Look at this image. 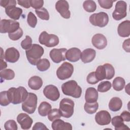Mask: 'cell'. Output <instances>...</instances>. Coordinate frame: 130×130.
<instances>
[{"instance_id": "1", "label": "cell", "mask_w": 130, "mask_h": 130, "mask_svg": "<svg viewBox=\"0 0 130 130\" xmlns=\"http://www.w3.org/2000/svg\"><path fill=\"white\" fill-rule=\"evenodd\" d=\"M28 94L26 88L22 86L11 87L7 90V95L10 102L15 105L23 103L27 98Z\"/></svg>"}, {"instance_id": "2", "label": "cell", "mask_w": 130, "mask_h": 130, "mask_svg": "<svg viewBox=\"0 0 130 130\" xmlns=\"http://www.w3.org/2000/svg\"><path fill=\"white\" fill-rule=\"evenodd\" d=\"M44 52V50L43 48L37 44H32L29 49L25 51L27 59L33 66H37Z\"/></svg>"}, {"instance_id": "3", "label": "cell", "mask_w": 130, "mask_h": 130, "mask_svg": "<svg viewBox=\"0 0 130 130\" xmlns=\"http://www.w3.org/2000/svg\"><path fill=\"white\" fill-rule=\"evenodd\" d=\"M61 90L64 94L74 98H79L82 93L81 87L73 80L63 83L61 85Z\"/></svg>"}, {"instance_id": "4", "label": "cell", "mask_w": 130, "mask_h": 130, "mask_svg": "<svg viewBox=\"0 0 130 130\" xmlns=\"http://www.w3.org/2000/svg\"><path fill=\"white\" fill-rule=\"evenodd\" d=\"M95 73L99 81L105 79L110 80L112 79L115 75V69L112 64L106 63L98 67Z\"/></svg>"}, {"instance_id": "5", "label": "cell", "mask_w": 130, "mask_h": 130, "mask_svg": "<svg viewBox=\"0 0 130 130\" xmlns=\"http://www.w3.org/2000/svg\"><path fill=\"white\" fill-rule=\"evenodd\" d=\"M74 101L68 98H64L59 103V110L61 116L68 118L71 117L74 113Z\"/></svg>"}, {"instance_id": "6", "label": "cell", "mask_w": 130, "mask_h": 130, "mask_svg": "<svg viewBox=\"0 0 130 130\" xmlns=\"http://www.w3.org/2000/svg\"><path fill=\"white\" fill-rule=\"evenodd\" d=\"M38 97L37 95L32 92H28L26 100L22 103V109L28 114L35 112L37 106Z\"/></svg>"}, {"instance_id": "7", "label": "cell", "mask_w": 130, "mask_h": 130, "mask_svg": "<svg viewBox=\"0 0 130 130\" xmlns=\"http://www.w3.org/2000/svg\"><path fill=\"white\" fill-rule=\"evenodd\" d=\"M39 42L47 47H53L59 44V40L56 35L48 34L46 31H43L39 36Z\"/></svg>"}, {"instance_id": "8", "label": "cell", "mask_w": 130, "mask_h": 130, "mask_svg": "<svg viewBox=\"0 0 130 130\" xmlns=\"http://www.w3.org/2000/svg\"><path fill=\"white\" fill-rule=\"evenodd\" d=\"M89 20L92 25L103 27L106 26L108 23L109 16L106 12H100L98 13L92 14L90 16Z\"/></svg>"}, {"instance_id": "9", "label": "cell", "mask_w": 130, "mask_h": 130, "mask_svg": "<svg viewBox=\"0 0 130 130\" xmlns=\"http://www.w3.org/2000/svg\"><path fill=\"white\" fill-rule=\"evenodd\" d=\"M20 28L19 23L11 19H2L0 24V32L2 34L12 33Z\"/></svg>"}, {"instance_id": "10", "label": "cell", "mask_w": 130, "mask_h": 130, "mask_svg": "<svg viewBox=\"0 0 130 130\" xmlns=\"http://www.w3.org/2000/svg\"><path fill=\"white\" fill-rule=\"evenodd\" d=\"M73 72V66L69 62H64L57 69L56 71V76L59 79L64 80L70 78Z\"/></svg>"}, {"instance_id": "11", "label": "cell", "mask_w": 130, "mask_h": 130, "mask_svg": "<svg viewBox=\"0 0 130 130\" xmlns=\"http://www.w3.org/2000/svg\"><path fill=\"white\" fill-rule=\"evenodd\" d=\"M127 4L123 1L117 2L115 10L112 13V17L116 20H120L126 16Z\"/></svg>"}, {"instance_id": "12", "label": "cell", "mask_w": 130, "mask_h": 130, "mask_svg": "<svg viewBox=\"0 0 130 130\" xmlns=\"http://www.w3.org/2000/svg\"><path fill=\"white\" fill-rule=\"evenodd\" d=\"M55 9L61 16L65 19H69L71 16L68 2L65 0L58 1L55 4Z\"/></svg>"}, {"instance_id": "13", "label": "cell", "mask_w": 130, "mask_h": 130, "mask_svg": "<svg viewBox=\"0 0 130 130\" xmlns=\"http://www.w3.org/2000/svg\"><path fill=\"white\" fill-rule=\"evenodd\" d=\"M43 94L47 99L52 101H57L60 96L58 89L52 84L48 85L45 87L43 89Z\"/></svg>"}, {"instance_id": "14", "label": "cell", "mask_w": 130, "mask_h": 130, "mask_svg": "<svg viewBox=\"0 0 130 130\" xmlns=\"http://www.w3.org/2000/svg\"><path fill=\"white\" fill-rule=\"evenodd\" d=\"M67 51L66 48H54L50 51L49 55L54 62L58 63L66 59V53Z\"/></svg>"}, {"instance_id": "15", "label": "cell", "mask_w": 130, "mask_h": 130, "mask_svg": "<svg viewBox=\"0 0 130 130\" xmlns=\"http://www.w3.org/2000/svg\"><path fill=\"white\" fill-rule=\"evenodd\" d=\"M95 120L100 125H106L111 122V116L107 111L102 110L95 114Z\"/></svg>"}, {"instance_id": "16", "label": "cell", "mask_w": 130, "mask_h": 130, "mask_svg": "<svg viewBox=\"0 0 130 130\" xmlns=\"http://www.w3.org/2000/svg\"><path fill=\"white\" fill-rule=\"evenodd\" d=\"M91 43L93 46L99 50L104 49L107 45L106 37L101 34H95L92 38Z\"/></svg>"}, {"instance_id": "17", "label": "cell", "mask_w": 130, "mask_h": 130, "mask_svg": "<svg viewBox=\"0 0 130 130\" xmlns=\"http://www.w3.org/2000/svg\"><path fill=\"white\" fill-rule=\"evenodd\" d=\"M17 121L23 129H29L33 122L32 119L27 114L20 113L17 117Z\"/></svg>"}, {"instance_id": "18", "label": "cell", "mask_w": 130, "mask_h": 130, "mask_svg": "<svg viewBox=\"0 0 130 130\" xmlns=\"http://www.w3.org/2000/svg\"><path fill=\"white\" fill-rule=\"evenodd\" d=\"M20 57V53L17 49L14 47L8 48L5 52L4 57L5 60L11 63L17 62Z\"/></svg>"}, {"instance_id": "19", "label": "cell", "mask_w": 130, "mask_h": 130, "mask_svg": "<svg viewBox=\"0 0 130 130\" xmlns=\"http://www.w3.org/2000/svg\"><path fill=\"white\" fill-rule=\"evenodd\" d=\"M22 12V9L16 7V6H10L5 8V12L7 16L14 20L20 18Z\"/></svg>"}, {"instance_id": "20", "label": "cell", "mask_w": 130, "mask_h": 130, "mask_svg": "<svg viewBox=\"0 0 130 130\" xmlns=\"http://www.w3.org/2000/svg\"><path fill=\"white\" fill-rule=\"evenodd\" d=\"M81 52L80 50L76 47L69 49L66 53V59L71 62H76L80 59Z\"/></svg>"}, {"instance_id": "21", "label": "cell", "mask_w": 130, "mask_h": 130, "mask_svg": "<svg viewBox=\"0 0 130 130\" xmlns=\"http://www.w3.org/2000/svg\"><path fill=\"white\" fill-rule=\"evenodd\" d=\"M117 32L119 36L125 38L130 35V21L129 20H125L121 22L117 28Z\"/></svg>"}, {"instance_id": "22", "label": "cell", "mask_w": 130, "mask_h": 130, "mask_svg": "<svg viewBox=\"0 0 130 130\" xmlns=\"http://www.w3.org/2000/svg\"><path fill=\"white\" fill-rule=\"evenodd\" d=\"M95 55V50L92 48H87L81 52L80 58L83 63H89L94 59Z\"/></svg>"}, {"instance_id": "23", "label": "cell", "mask_w": 130, "mask_h": 130, "mask_svg": "<svg viewBox=\"0 0 130 130\" xmlns=\"http://www.w3.org/2000/svg\"><path fill=\"white\" fill-rule=\"evenodd\" d=\"M53 130H72V126L71 123L65 122L63 120L57 119L54 120L51 124Z\"/></svg>"}, {"instance_id": "24", "label": "cell", "mask_w": 130, "mask_h": 130, "mask_svg": "<svg viewBox=\"0 0 130 130\" xmlns=\"http://www.w3.org/2000/svg\"><path fill=\"white\" fill-rule=\"evenodd\" d=\"M99 94L98 90L94 87L87 88L85 94V100L87 103L96 102L98 99Z\"/></svg>"}, {"instance_id": "25", "label": "cell", "mask_w": 130, "mask_h": 130, "mask_svg": "<svg viewBox=\"0 0 130 130\" xmlns=\"http://www.w3.org/2000/svg\"><path fill=\"white\" fill-rule=\"evenodd\" d=\"M28 85L31 89L38 90L41 88L43 85L42 79L38 76H32L28 81Z\"/></svg>"}, {"instance_id": "26", "label": "cell", "mask_w": 130, "mask_h": 130, "mask_svg": "<svg viewBox=\"0 0 130 130\" xmlns=\"http://www.w3.org/2000/svg\"><path fill=\"white\" fill-rule=\"evenodd\" d=\"M112 124L114 126L115 130L129 129V127L123 123V120L120 116H114L111 120Z\"/></svg>"}, {"instance_id": "27", "label": "cell", "mask_w": 130, "mask_h": 130, "mask_svg": "<svg viewBox=\"0 0 130 130\" xmlns=\"http://www.w3.org/2000/svg\"><path fill=\"white\" fill-rule=\"evenodd\" d=\"M122 106L121 100L118 97L112 98L109 103V109L113 112L119 111Z\"/></svg>"}, {"instance_id": "28", "label": "cell", "mask_w": 130, "mask_h": 130, "mask_svg": "<svg viewBox=\"0 0 130 130\" xmlns=\"http://www.w3.org/2000/svg\"><path fill=\"white\" fill-rule=\"evenodd\" d=\"M51 105L47 102H42L38 107V112L41 116H46L51 110Z\"/></svg>"}, {"instance_id": "29", "label": "cell", "mask_w": 130, "mask_h": 130, "mask_svg": "<svg viewBox=\"0 0 130 130\" xmlns=\"http://www.w3.org/2000/svg\"><path fill=\"white\" fill-rule=\"evenodd\" d=\"M125 84L124 79L121 77H116L113 81L112 86L113 89L116 91L122 90Z\"/></svg>"}, {"instance_id": "30", "label": "cell", "mask_w": 130, "mask_h": 130, "mask_svg": "<svg viewBox=\"0 0 130 130\" xmlns=\"http://www.w3.org/2000/svg\"><path fill=\"white\" fill-rule=\"evenodd\" d=\"M99 108V104L96 102L94 103H85L84 109L85 111L89 114H92L95 113Z\"/></svg>"}, {"instance_id": "31", "label": "cell", "mask_w": 130, "mask_h": 130, "mask_svg": "<svg viewBox=\"0 0 130 130\" xmlns=\"http://www.w3.org/2000/svg\"><path fill=\"white\" fill-rule=\"evenodd\" d=\"M0 76L1 80H10L14 79L15 77V73L11 69H4L0 72Z\"/></svg>"}, {"instance_id": "32", "label": "cell", "mask_w": 130, "mask_h": 130, "mask_svg": "<svg viewBox=\"0 0 130 130\" xmlns=\"http://www.w3.org/2000/svg\"><path fill=\"white\" fill-rule=\"evenodd\" d=\"M50 67V62L47 58L41 59L37 64V67L39 71L44 72L47 71Z\"/></svg>"}, {"instance_id": "33", "label": "cell", "mask_w": 130, "mask_h": 130, "mask_svg": "<svg viewBox=\"0 0 130 130\" xmlns=\"http://www.w3.org/2000/svg\"><path fill=\"white\" fill-rule=\"evenodd\" d=\"M83 7L84 9L87 12L91 13L95 11L96 5L94 1L91 0L85 1L83 2Z\"/></svg>"}, {"instance_id": "34", "label": "cell", "mask_w": 130, "mask_h": 130, "mask_svg": "<svg viewBox=\"0 0 130 130\" xmlns=\"http://www.w3.org/2000/svg\"><path fill=\"white\" fill-rule=\"evenodd\" d=\"M35 12L37 16L42 20H48L49 19V14L47 10L45 8L35 10Z\"/></svg>"}, {"instance_id": "35", "label": "cell", "mask_w": 130, "mask_h": 130, "mask_svg": "<svg viewBox=\"0 0 130 130\" xmlns=\"http://www.w3.org/2000/svg\"><path fill=\"white\" fill-rule=\"evenodd\" d=\"M112 84L110 81H102L98 86V91L100 92H105L109 90Z\"/></svg>"}, {"instance_id": "36", "label": "cell", "mask_w": 130, "mask_h": 130, "mask_svg": "<svg viewBox=\"0 0 130 130\" xmlns=\"http://www.w3.org/2000/svg\"><path fill=\"white\" fill-rule=\"evenodd\" d=\"M61 116L59 109L56 108L51 109L48 114V119L51 121L59 119Z\"/></svg>"}, {"instance_id": "37", "label": "cell", "mask_w": 130, "mask_h": 130, "mask_svg": "<svg viewBox=\"0 0 130 130\" xmlns=\"http://www.w3.org/2000/svg\"><path fill=\"white\" fill-rule=\"evenodd\" d=\"M27 22L28 24L32 28H35L37 23V18L35 15L31 12H29L27 15Z\"/></svg>"}, {"instance_id": "38", "label": "cell", "mask_w": 130, "mask_h": 130, "mask_svg": "<svg viewBox=\"0 0 130 130\" xmlns=\"http://www.w3.org/2000/svg\"><path fill=\"white\" fill-rule=\"evenodd\" d=\"M9 98L7 95V91H3L0 93V104L2 106H7L10 104Z\"/></svg>"}, {"instance_id": "39", "label": "cell", "mask_w": 130, "mask_h": 130, "mask_svg": "<svg viewBox=\"0 0 130 130\" xmlns=\"http://www.w3.org/2000/svg\"><path fill=\"white\" fill-rule=\"evenodd\" d=\"M23 30L21 27H20L17 30L14 32L8 34L9 38L13 41H17L20 39L23 35Z\"/></svg>"}, {"instance_id": "40", "label": "cell", "mask_w": 130, "mask_h": 130, "mask_svg": "<svg viewBox=\"0 0 130 130\" xmlns=\"http://www.w3.org/2000/svg\"><path fill=\"white\" fill-rule=\"evenodd\" d=\"M32 39L29 36H26L25 39L23 40L21 43V46L24 50H27L32 46Z\"/></svg>"}, {"instance_id": "41", "label": "cell", "mask_w": 130, "mask_h": 130, "mask_svg": "<svg viewBox=\"0 0 130 130\" xmlns=\"http://www.w3.org/2000/svg\"><path fill=\"white\" fill-rule=\"evenodd\" d=\"M4 127L6 130H17V124L14 120H9L4 124Z\"/></svg>"}, {"instance_id": "42", "label": "cell", "mask_w": 130, "mask_h": 130, "mask_svg": "<svg viewBox=\"0 0 130 130\" xmlns=\"http://www.w3.org/2000/svg\"><path fill=\"white\" fill-rule=\"evenodd\" d=\"M115 1L111 0H99L98 3L101 7L106 9H111L113 6V3Z\"/></svg>"}, {"instance_id": "43", "label": "cell", "mask_w": 130, "mask_h": 130, "mask_svg": "<svg viewBox=\"0 0 130 130\" xmlns=\"http://www.w3.org/2000/svg\"><path fill=\"white\" fill-rule=\"evenodd\" d=\"M86 81L90 84H95L99 81L96 77L95 72H92L87 75Z\"/></svg>"}, {"instance_id": "44", "label": "cell", "mask_w": 130, "mask_h": 130, "mask_svg": "<svg viewBox=\"0 0 130 130\" xmlns=\"http://www.w3.org/2000/svg\"><path fill=\"white\" fill-rule=\"evenodd\" d=\"M30 5L35 10H38L42 8L44 5L43 0H30Z\"/></svg>"}, {"instance_id": "45", "label": "cell", "mask_w": 130, "mask_h": 130, "mask_svg": "<svg viewBox=\"0 0 130 130\" xmlns=\"http://www.w3.org/2000/svg\"><path fill=\"white\" fill-rule=\"evenodd\" d=\"M0 5L6 8L10 6H16V1L15 0H1Z\"/></svg>"}, {"instance_id": "46", "label": "cell", "mask_w": 130, "mask_h": 130, "mask_svg": "<svg viewBox=\"0 0 130 130\" xmlns=\"http://www.w3.org/2000/svg\"><path fill=\"white\" fill-rule=\"evenodd\" d=\"M33 130H44V129H48V128L46 126L45 124L41 122H37L36 123L33 127Z\"/></svg>"}, {"instance_id": "47", "label": "cell", "mask_w": 130, "mask_h": 130, "mask_svg": "<svg viewBox=\"0 0 130 130\" xmlns=\"http://www.w3.org/2000/svg\"><path fill=\"white\" fill-rule=\"evenodd\" d=\"M120 116L123 119V121L129 122L130 121V113L127 111H123L121 114Z\"/></svg>"}, {"instance_id": "48", "label": "cell", "mask_w": 130, "mask_h": 130, "mask_svg": "<svg viewBox=\"0 0 130 130\" xmlns=\"http://www.w3.org/2000/svg\"><path fill=\"white\" fill-rule=\"evenodd\" d=\"M18 5L21 6L26 9L29 8L30 7V0H24V1H17Z\"/></svg>"}, {"instance_id": "49", "label": "cell", "mask_w": 130, "mask_h": 130, "mask_svg": "<svg viewBox=\"0 0 130 130\" xmlns=\"http://www.w3.org/2000/svg\"><path fill=\"white\" fill-rule=\"evenodd\" d=\"M130 39H127L125 40L124 41L123 44H122V47L123 49L127 52H130V48H129V42Z\"/></svg>"}, {"instance_id": "50", "label": "cell", "mask_w": 130, "mask_h": 130, "mask_svg": "<svg viewBox=\"0 0 130 130\" xmlns=\"http://www.w3.org/2000/svg\"><path fill=\"white\" fill-rule=\"evenodd\" d=\"M1 69H0V70L2 71L3 70V69H5V68H7V63L4 61L2 59H1Z\"/></svg>"}, {"instance_id": "51", "label": "cell", "mask_w": 130, "mask_h": 130, "mask_svg": "<svg viewBox=\"0 0 130 130\" xmlns=\"http://www.w3.org/2000/svg\"><path fill=\"white\" fill-rule=\"evenodd\" d=\"M129 84H128L127 85L126 87H125V92H126L127 93L128 95H129Z\"/></svg>"}]
</instances>
